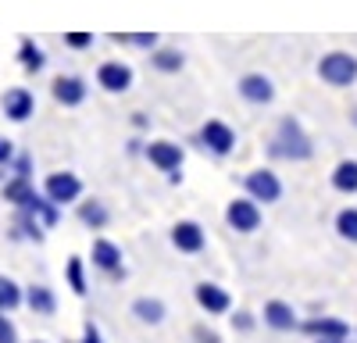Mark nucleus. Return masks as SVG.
<instances>
[{"mask_svg":"<svg viewBox=\"0 0 357 343\" xmlns=\"http://www.w3.org/2000/svg\"><path fill=\"white\" fill-rule=\"evenodd\" d=\"M268 151H272V158H286V161H307L314 154L307 132L301 129L296 119H282L279 122V132L272 136V147Z\"/></svg>","mask_w":357,"mask_h":343,"instance_id":"obj_1","label":"nucleus"},{"mask_svg":"<svg viewBox=\"0 0 357 343\" xmlns=\"http://www.w3.org/2000/svg\"><path fill=\"white\" fill-rule=\"evenodd\" d=\"M318 75L329 86H354L357 82V57L347 50H333L318 61Z\"/></svg>","mask_w":357,"mask_h":343,"instance_id":"obj_2","label":"nucleus"},{"mask_svg":"<svg viewBox=\"0 0 357 343\" xmlns=\"http://www.w3.org/2000/svg\"><path fill=\"white\" fill-rule=\"evenodd\" d=\"M225 222L229 229H236V233H257L261 229V208L254 197H240L232 200V204L225 208Z\"/></svg>","mask_w":357,"mask_h":343,"instance_id":"obj_3","label":"nucleus"},{"mask_svg":"<svg viewBox=\"0 0 357 343\" xmlns=\"http://www.w3.org/2000/svg\"><path fill=\"white\" fill-rule=\"evenodd\" d=\"M243 186H247V193L257 200V204H275V200L282 197V183H279V176H275V172H268V168L250 172V176L243 179Z\"/></svg>","mask_w":357,"mask_h":343,"instance_id":"obj_4","label":"nucleus"},{"mask_svg":"<svg viewBox=\"0 0 357 343\" xmlns=\"http://www.w3.org/2000/svg\"><path fill=\"white\" fill-rule=\"evenodd\" d=\"M43 193L54 204H72V200L82 197V179L72 176V172H54V176L43 179Z\"/></svg>","mask_w":357,"mask_h":343,"instance_id":"obj_5","label":"nucleus"},{"mask_svg":"<svg viewBox=\"0 0 357 343\" xmlns=\"http://www.w3.org/2000/svg\"><path fill=\"white\" fill-rule=\"evenodd\" d=\"M200 143L211 154H218V158H225L229 151H232V143H236V132L225 125V122H218V119H211V122H204V129H200Z\"/></svg>","mask_w":357,"mask_h":343,"instance_id":"obj_6","label":"nucleus"},{"mask_svg":"<svg viewBox=\"0 0 357 343\" xmlns=\"http://www.w3.org/2000/svg\"><path fill=\"white\" fill-rule=\"evenodd\" d=\"M193 297H197V304H200L207 314H229V311H232V297L222 290L218 282H197Z\"/></svg>","mask_w":357,"mask_h":343,"instance_id":"obj_7","label":"nucleus"},{"mask_svg":"<svg viewBox=\"0 0 357 343\" xmlns=\"http://www.w3.org/2000/svg\"><path fill=\"white\" fill-rule=\"evenodd\" d=\"M146 158H151V165L154 168H161V172H183V151L175 147L172 139H154L151 147H146Z\"/></svg>","mask_w":357,"mask_h":343,"instance_id":"obj_8","label":"nucleus"},{"mask_svg":"<svg viewBox=\"0 0 357 343\" xmlns=\"http://www.w3.org/2000/svg\"><path fill=\"white\" fill-rule=\"evenodd\" d=\"M0 107H4V114H8L11 122H29V114L36 111V100H33V93H29L25 86H15V90L4 93Z\"/></svg>","mask_w":357,"mask_h":343,"instance_id":"obj_9","label":"nucleus"},{"mask_svg":"<svg viewBox=\"0 0 357 343\" xmlns=\"http://www.w3.org/2000/svg\"><path fill=\"white\" fill-rule=\"evenodd\" d=\"M97 82L104 86L107 93H126L132 86V68L122 65V61H107V65L97 68Z\"/></svg>","mask_w":357,"mask_h":343,"instance_id":"obj_10","label":"nucleus"},{"mask_svg":"<svg viewBox=\"0 0 357 343\" xmlns=\"http://www.w3.org/2000/svg\"><path fill=\"white\" fill-rule=\"evenodd\" d=\"M93 265L100 272H107L111 279H126V268H122V250H118L111 240H93Z\"/></svg>","mask_w":357,"mask_h":343,"instance_id":"obj_11","label":"nucleus"},{"mask_svg":"<svg viewBox=\"0 0 357 343\" xmlns=\"http://www.w3.org/2000/svg\"><path fill=\"white\" fill-rule=\"evenodd\" d=\"M172 243L183 250V254H200V250L207 247V236H204V229H200L197 222H175Z\"/></svg>","mask_w":357,"mask_h":343,"instance_id":"obj_12","label":"nucleus"},{"mask_svg":"<svg viewBox=\"0 0 357 343\" xmlns=\"http://www.w3.org/2000/svg\"><path fill=\"white\" fill-rule=\"evenodd\" d=\"M264 326L268 329H275V333H293V329H301V322H296V314L286 300H268L264 304Z\"/></svg>","mask_w":357,"mask_h":343,"instance_id":"obj_13","label":"nucleus"},{"mask_svg":"<svg viewBox=\"0 0 357 343\" xmlns=\"http://www.w3.org/2000/svg\"><path fill=\"white\" fill-rule=\"evenodd\" d=\"M50 90H54V100L65 104V107H79L86 100V82L75 79V75H57Z\"/></svg>","mask_w":357,"mask_h":343,"instance_id":"obj_14","label":"nucleus"},{"mask_svg":"<svg viewBox=\"0 0 357 343\" xmlns=\"http://www.w3.org/2000/svg\"><path fill=\"white\" fill-rule=\"evenodd\" d=\"M240 97L247 104H272L275 86H272V79H264V75H243L240 79Z\"/></svg>","mask_w":357,"mask_h":343,"instance_id":"obj_15","label":"nucleus"},{"mask_svg":"<svg viewBox=\"0 0 357 343\" xmlns=\"http://www.w3.org/2000/svg\"><path fill=\"white\" fill-rule=\"evenodd\" d=\"M301 333H307L311 340H321V336H340V340H347V336H350V326L340 322V319H329V314H321V319L301 322Z\"/></svg>","mask_w":357,"mask_h":343,"instance_id":"obj_16","label":"nucleus"},{"mask_svg":"<svg viewBox=\"0 0 357 343\" xmlns=\"http://www.w3.org/2000/svg\"><path fill=\"white\" fill-rule=\"evenodd\" d=\"M40 193L33 190V183H29V176H15L8 186H4V200L8 204H15V208H29L36 200Z\"/></svg>","mask_w":357,"mask_h":343,"instance_id":"obj_17","label":"nucleus"},{"mask_svg":"<svg viewBox=\"0 0 357 343\" xmlns=\"http://www.w3.org/2000/svg\"><path fill=\"white\" fill-rule=\"evenodd\" d=\"M25 304H29L33 314H54L57 311V297H54L50 286H29V290H25Z\"/></svg>","mask_w":357,"mask_h":343,"instance_id":"obj_18","label":"nucleus"},{"mask_svg":"<svg viewBox=\"0 0 357 343\" xmlns=\"http://www.w3.org/2000/svg\"><path fill=\"white\" fill-rule=\"evenodd\" d=\"M132 314L139 322H146V326H161L168 311H165V304L158 297H139V300H132Z\"/></svg>","mask_w":357,"mask_h":343,"instance_id":"obj_19","label":"nucleus"},{"mask_svg":"<svg viewBox=\"0 0 357 343\" xmlns=\"http://www.w3.org/2000/svg\"><path fill=\"white\" fill-rule=\"evenodd\" d=\"M57 208H61V204H54L50 197H36L25 211H29V215H36V218L43 222V229H54L57 222H61V211H57Z\"/></svg>","mask_w":357,"mask_h":343,"instance_id":"obj_20","label":"nucleus"},{"mask_svg":"<svg viewBox=\"0 0 357 343\" xmlns=\"http://www.w3.org/2000/svg\"><path fill=\"white\" fill-rule=\"evenodd\" d=\"M333 186L340 193H357V161H340L333 168Z\"/></svg>","mask_w":357,"mask_h":343,"instance_id":"obj_21","label":"nucleus"},{"mask_svg":"<svg viewBox=\"0 0 357 343\" xmlns=\"http://www.w3.org/2000/svg\"><path fill=\"white\" fill-rule=\"evenodd\" d=\"M18 304H25V290L15 279L0 275V311H15Z\"/></svg>","mask_w":357,"mask_h":343,"instance_id":"obj_22","label":"nucleus"},{"mask_svg":"<svg viewBox=\"0 0 357 343\" xmlns=\"http://www.w3.org/2000/svg\"><path fill=\"white\" fill-rule=\"evenodd\" d=\"M79 218H82V225H89V229H104L111 215L104 211V204H100V200H82Z\"/></svg>","mask_w":357,"mask_h":343,"instance_id":"obj_23","label":"nucleus"},{"mask_svg":"<svg viewBox=\"0 0 357 343\" xmlns=\"http://www.w3.org/2000/svg\"><path fill=\"white\" fill-rule=\"evenodd\" d=\"M18 61H22L25 72H33V75H36V72L43 68V50H40L33 40H22V47H18Z\"/></svg>","mask_w":357,"mask_h":343,"instance_id":"obj_24","label":"nucleus"},{"mask_svg":"<svg viewBox=\"0 0 357 343\" xmlns=\"http://www.w3.org/2000/svg\"><path fill=\"white\" fill-rule=\"evenodd\" d=\"M65 275H68V286H72V294H86V265H82V257H68V265H65Z\"/></svg>","mask_w":357,"mask_h":343,"instance_id":"obj_25","label":"nucleus"},{"mask_svg":"<svg viewBox=\"0 0 357 343\" xmlns=\"http://www.w3.org/2000/svg\"><path fill=\"white\" fill-rule=\"evenodd\" d=\"M336 233L350 243H357V208H343L336 215Z\"/></svg>","mask_w":357,"mask_h":343,"instance_id":"obj_26","label":"nucleus"},{"mask_svg":"<svg viewBox=\"0 0 357 343\" xmlns=\"http://www.w3.org/2000/svg\"><path fill=\"white\" fill-rule=\"evenodd\" d=\"M151 65L158 72H178V68H183V54H178V50H154Z\"/></svg>","mask_w":357,"mask_h":343,"instance_id":"obj_27","label":"nucleus"},{"mask_svg":"<svg viewBox=\"0 0 357 343\" xmlns=\"http://www.w3.org/2000/svg\"><path fill=\"white\" fill-rule=\"evenodd\" d=\"M118 43H129V47H139V50H154L158 47V36L154 33H132V36H114Z\"/></svg>","mask_w":357,"mask_h":343,"instance_id":"obj_28","label":"nucleus"},{"mask_svg":"<svg viewBox=\"0 0 357 343\" xmlns=\"http://www.w3.org/2000/svg\"><path fill=\"white\" fill-rule=\"evenodd\" d=\"M0 343H18V329L8 319V311H0Z\"/></svg>","mask_w":357,"mask_h":343,"instance_id":"obj_29","label":"nucleus"},{"mask_svg":"<svg viewBox=\"0 0 357 343\" xmlns=\"http://www.w3.org/2000/svg\"><path fill=\"white\" fill-rule=\"evenodd\" d=\"M65 43H68L72 50H86L89 43H93V36H89V33H68V36H65Z\"/></svg>","mask_w":357,"mask_h":343,"instance_id":"obj_30","label":"nucleus"},{"mask_svg":"<svg viewBox=\"0 0 357 343\" xmlns=\"http://www.w3.org/2000/svg\"><path fill=\"white\" fill-rule=\"evenodd\" d=\"M232 326L240 329V333H250V329H254V314H250V311H236V314H232Z\"/></svg>","mask_w":357,"mask_h":343,"instance_id":"obj_31","label":"nucleus"},{"mask_svg":"<svg viewBox=\"0 0 357 343\" xmlns=\"http://www.w3.org/2000/svg\"><path fill=\"white\" fill-rule=\"evenodd\" d=\"M193 340H197V343H222V336H218L215 329H207V326H197V329H193Z\"/></svg>","mask_w":357,"mask_h":343,"instance_id":"obj_32","label":"nucleus"},{"mask_svg":"<svg viewBox=\"0 0 357 343\" xmlns=\"http://www.w3.org/2000/svg\"><path fill=\"white\" fill-rule=\"evenodd\" d=\"M79 343H104V336H100V329L93 326V322H86V329H82V340Z\"/></svg>","mask_w":357,"mask_h":343,"instance_id":"obj_33","label":"nucleus"},{"mask_svg":"<svg viewBox=\"0 0 357 343\" xmlns=\"http://www.w3.org/2000/svg\"><path fill=\"white\" fill-rule=\"evenodd\" d=\"M15 161V147H11V139L0 136V165H11Z\"/></svg>","mask_w":357,"mask_h":343,"instance_id":"obj_34","label":"nucleus"},{"mask_svg":"<svg viewBox=\"0 0 357 343\" xmlns=\"http://www.w3.org/2000/svg\"><path fill=\"white\" fill-rule=\"evenodd\" d=\"M15 168H18V176H29V158H25V154L15 158Z\"/></svg>","mask_w":357,"mask_h":343,"instance_id":"obj_35","label":"nucleus"},{"mask_svg":"<svg viewBox=\"0 0 357 343\" xmlns=\"http://www.w3.org/2000/svg\"><path fill=\"white\" fill-rule=\"evenodd\" d=\"M132 125H136V129H143V125H146V114H139V111H136V114H132Z\"/></svg>","mask_w":357,"mask_h":343,"instance_id":"obj_36","label":"nucleus"},{"mask_svg":"<svg viewBox=\"0 0 357 343\" xmlns=\"http://www.w3.org/2000/svg\"><path fill=\"white\" fill-rule=\"evenodd\" d=\"M314 343H347V340H340V336H321V340H314Z\"/></svg>","mask_w":357,"mask_h":343,"instance_id":"obj_37","label":"nucleus"},{"mask_svg":"<svg viewBox=\"0 0 357 343\" xmlns=\"http://www.w3.org/2000/svg\"><path fill=\"white\" fill-rule=\"evenodd\" d=\"M350 122H354V125H357V107H354V111H350Z\"/></svg>","mask_w":357,"mask_h":343,"instance_id":"obj_38","label":"nucleus"},{"mask_svg":"<svg viewBox=\"0 0 357 343\" xmlns=\"http://www.w3.org/2000/svg\"><path fill=\"white\" fill-rule=\"evenodd\" d=\"M33 343H43V340H33Z\"/></svg>","mask_w":357,"mask_h":343,"instance_id":"obj_39","label":"nucleus"}]
</instances>
